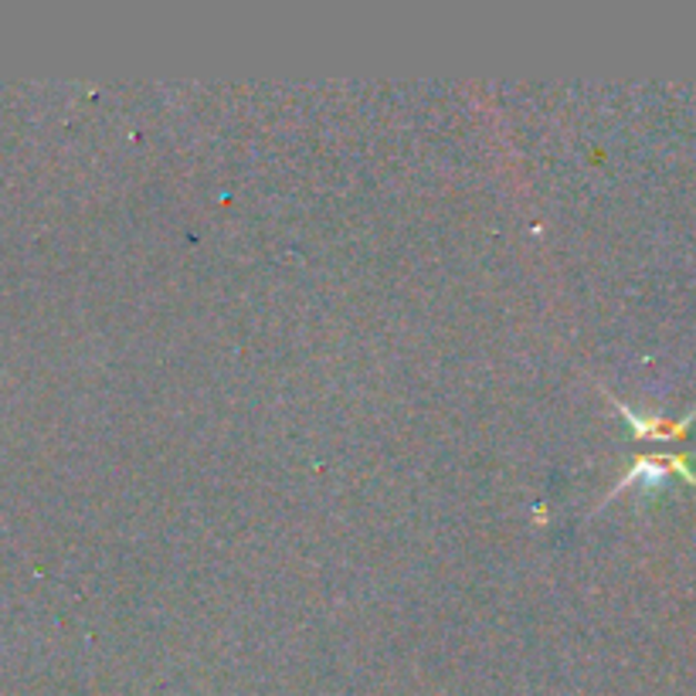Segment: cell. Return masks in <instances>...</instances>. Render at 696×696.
<instances>
[{
    "label": "cell",
    "mask_w": 696,
    "mask_h": 696,
    "mask_svg": "<svg viewBox=\"0 0 696 696\" xmlns=\"http://www.w3.org/2000/svg\"><path fill=\"white\" fill-rule=\"evenodd\" d=\"M666 472H679V475H686L689 483L696 487V472L689 469V459H686V456H642V459H635L632 469L618 479V487L612 490V497L622 493L628 483H635V479H649V483H656V479H663Z\"/></svg>",
    "instance_id": "cell-1"
},
{
    "label": "cell",
    "mask_w": 696,
    "mask_h": 696,
    "mask_svg": "<svg viewBox=\"0 0 696 696\" xmlns=\"http://www.w3.org/2000/svg\"><path fill=\"white\" fill-rule=\"evenodd\" d=\"M612 398V395H608ZM612 405L618 408V414L632 424V432L638 436V439H679L686 428H689V421L696 418V408L686 414V418H679V421H663V418H649V414H638V411H632L628 405H622L618 398H612Z\"/></svg>",
    "instance_id": "cell-2"
}]
</instances>
